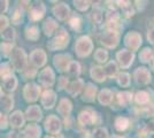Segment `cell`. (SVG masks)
<instances>
[{
  "instance_id": "17",
  "label": "cell",
  "mask_w": 154,
  "mask_h": 138,
  "mask_svg": "<svg viewBox=\"0 0 154 138\" xmlns=\"http://www.w3.org/2000/svg\"><path fill=\"white\" fill-rule=\"evenodd\" d=\"M96 94H97V87L93 84L89 83L86 85V87H85V91H84V94H83V100L86 101V103H92L96 99Z\"/></svg>"
},
{
  "instance_id": "52",
  "label": "cell",
  "mask_w": 154,
  "mask_h": 138,
  "mask_svg": "<svg viewBox=\"0 0 154 138\" xmlns=\"http://www.w3.org/2000/svg\"><path fill=\"white\" fill-rule=\"evenodd\" d=\"M8 138H21L19 136V133L17 132H11L9 133V136H8Z\"/></svg>"
},
{
  "instance_id": "28",
  "label": "cell",
  "mask_w": 154,
  "mask_h": 138,
  "mask_svg": "<svg viewBox=\"0 0 154 138\" xmlns=\"http://www.w3.org/2000/svg\"><path fill=\"white\" fill-rule=\"evenodd\" d=\"M1 107L8 112L14 107V99L11 96H1Z\"/></svg>"
},
{
  "instance_id": "49",
  "label": "cell",
  "mask_w": 154,
  "mask_h": 138,
  "mask_svg": "<svg viewBox=\"0 0 154 138\" xmlns=\"http://www.w3.org/2000/svg\"><path fill=\"white\" fill-rule=\"evenodd\" d=\"M147 131L151 132V133H154V120L149 121L147 123Z\"/></svg>"
},
{
  "instance_id": "46",
  "label": "cell",
  "mask_w": 154,
  "mask_h": 138,
  "mask_svg": "<svg viewBox=\"0 0 154 138\" xmlns=\"http://www.w3.org/2000/svg\"><path fill=\"white\" fill-rule=\"evenodd\" d=\"M93 19L96 23H100L101 22V14L99 11H93Z\"/></svg>"
},
{
  "instance_id": "51",
  "label": "cell",
  "mask_w": 154,
  "mask_h": 138,
  "mask_svg": "<svg viewBox=\"0 0 154 138\" xmlns=\"http://www.w3.org/2000/svg\"><path fill=\"white\" fill-rule=\"evenodd\" d=\"M0 4H1V8H0V9H1V13H5L7 9V4H8V2L5 0V1H1Z\"/></svg>"
},
{
  "instance_id": "48",
  "label": "cell",
  "mask_w": 154,
  "mask_h": 138,
  "mask_svg": "<svg viewBox=\"0 0 154 138\" xmlns=\"http://www.w3.org/2000/svg\"><path fill=\"white\" fill-rule=\"evenodd\" d=\"M0 121H1V129H6V127H7V118H6V115L1 114V118H0Z\"/></svg>"
},
{
  "instance_id": "53",
  "label": "cell",
  "mask_w": 154,
  "mask_h": 138,
  "mask_svg": "<svg viewBox=\"0 0 154 138\" xmlns=\"http://www.w3.org/2000/svg\"><path fill=\"white\" fill-rule=\"evenodd\" d=\"M140 135L138 136L139 138H146V136H147V133H145V131H141V132H139Z\"/></svg>"
},
{
  "instance_id": "3",
  "label": "cell",
  "mask_w": 154,
  "mask_h": 138,
  "mask_svg": "<svg viewBox=\"0 0 154 138\" xmlns=\"http://www.w3.org/2000/svg\"><path fill=\"white\" fill-rule=\"evenodd\" d=\"M12 63L17 72H22L26 67V55L22 48H15L12 52Z\"/></svg>"
},
{
  "instance_id": "2",
  "label": "cell",
  "mask_w": 154,
  "mask_h": 138,
  "mask_svg": "<svg viewBox=\"0 0 154 138\" xmlns=\"http://www.w3.org/2000/svg\"><path fill=\"white\" fill-rule=\"evenodd\" d=\"M93 48V44H92V40L88 37V36H83L81 37L79 39L76 41V45H75V50L78 57H88L91 53Z\"/></svg>"
},
{
  "instance_id": "43",
  "label": "cell",
  "mask_w": 154,
  "mask_h": 138,
  "mask_svg": "<svg viewBox=\"0 0 154 138\" xmlns=\"http://www.w3.org/2000/svg\"><path fill=\"white\" fill-rule=\"evenodd\" d=\"M21 20H22V13H21V11L16 9V11L14 12L13 16H12V21H13L15 24H19Z\"/></svg>"
},
{
  "instance_id": "21",
  "label": "cell",
  "mask_w": 154,
  "mask_h": 138,
  "mask_svg": "<svg viewBox=\"0 0 154 138\" xmlns=\"http://www.w3.org/2000/svg\"><path fill=\"white\" fill-rule=\"evenodd\" d=\"M98 99H99V103L101 105H109L113 100V93L108 89H103V91L99 93Z\"/></svg>"
},
{
  "instance_id": "56",
  "label": "cell",
  "mask_w": 154,
  "mask_h": 138,
  "mask_svg": "<svg viewBox=\"0 0 154 138\" xmlns=\"http://www.w3.org/2000/svg\"><path fill=\"white\" fill-rule=\"evenodd\" d=\"M45 138H53V137H48V136H47V137H45Z\"/></svg>"
},
{
  "instance_id": "32",
  "label": "cell",
  "mask_w": 154,
  "mask_h": 138,
  "mask_svg": "<svg viewBox=\"0 0 154 138\" xmlns=\"http://www.w3.org/2000/svg\"><path fill=\"white\" fill-rule=\"evenodd\" d=\"M148 100H149V96L146 91H139L136 94V101L140 105H145L147 104Z\"/></svg>"
},
{
  "instance_id": "15",
  "label": "cell",
  "mask_w": 154,
  "mask_h": 138,
  "mask_svg": "<svg viewBox=\"0 0 154 138\" xmlns=\"http://www.w3.org/2000/svg\"><path fill=\"white\" fill-rule=\"evenodd\" d=\"M78 121L82 125H89L96 122V114L92 111H83L78 116Z\"/></svg>"
},
{
  "instance_id": "4",
  "label": "cell",
  "mask_w": 154,
  "mask_h": 138,
  "mask_svg": "<svg viewBox=\"0 0 154 138\" xmlns=\"http://www.w3.org/2000/svg\"><path fill=\"white\" fill-rule=\"evenodd\" d=\"M39 93H40V89L37 84L35 83H29L24 86L23 89V96L26 101H36L39 97Z\"/></svg>"
},
{
  "instance_id": "7",
  "label": "cell",
  "mask_w": 154,
  "mask_h": 138,
  "mask_svg": "<svg viewBox=\"0 0 154 138\" xmlns=\"http://www.w3.org/2000/svg\"><path fill=\"white\" fill-rule=\"evenodd\" d=\"M116 58L119 60V63L122 68H128V67L131 66V63L134 62V53H131L130 51H127V50H122L116 54Z\"/></svg>"
},
{
  "instance_id": "14",
  "label": "cell",
  "mask_w": 154,
  "mask_h": 138,
  "mask_svg": "<svg viewBox=\"0 0 154 138\" xmlns=\"http://www.w3.org/2000/svg\"><path fill=\"white\" fill-rule=\"evenodd\" d=\"M45 14V6L43 2H37L36 5H33L30 11V17L33 21L40 20Z\"/></svg>"
},
{
  "instance_id": "42",
  "label": "cell",
  "mask_w": 154,
  "mask_h": 138,
  "mask_svg": "<svg viewBox=\"0 0 154 138\" xmlns=\"http://www.w3.org/2000/svg\"><path fill=\"white\" fill-rule=\"evenodd\" d=\"M70 26L74 30H79L81 29V19L79 17H72L70 20Z\"/></svg>"
},
{
  "instance_id": "5",
  "label": "cell",
  "mask_w": 154,
  "mask_h": 138,
  "mask_svg": "<svg viewBox=\"0 0 154 138\" xmlns=\"http://www.w3.org/2000/svg\"><path fill=\"white\" fill-rule=\"evenodd\" d=\"M71 62V57L69 54H58L54 57L53 59V63L54 66L58 68L60 72H64V70H68V67Z\"/></svg>"
},
{
  "instance_id": "38",
  "label": "cell",
  "mask_w": 154,
  "mask_h": 138,
  "mask_svg": "<svg viewBox=\"0 0 154 138\" xmlns=\"http://www.w3.org/2000/svg\"><path fill=\"white\" fill-rule=\"evenodd\" d=\"M74 4H75V6L78 11H86L89 7H90V1H74Z\"/></svg>"
},
{
  "instance_id": "20",
  "label": "cell",
  "mask_w": 154,
  "mask_h": 138,
  "mask_svg": "<svg viewBox=\"0 0 154 138\" xmlns=\"http://www.w3.org/2000/svg\"><path fill=\"white\" fill-rule=\"evenodd\" d=\"M11 124L13 125L14 128H21L22 125L24 124V116L23 114L20 112V111H16L12 114L11 116Z\"/></svg>"
},
{
  "instance_id": "30",
  "label": "cell",
  "mask_w": 154,
  "mask_h": 138,
  "mask_svg": "<svg viewBox=\"0 0 154 138\" xmlns=\"http://www.w3.org/2000/svg\"><path fill=\"white\" fill-rule=\"evenodd\" d=\"M154 57L153 54V51L151 50V48H148V47H146V48H144L143 51L140 52V55H139V59H140L141 62H144V63H146V62H149L151 60H152V58Z\"/></svg>"
},
{
  "instance_id": "31",
  "label": "cell",
  "mask_w": 154,
  "mask_h": 138,
  "mask_svg": "<svg viewBox=\"0 0 154 138\" xmlns=\"http://www.w3.org/2000/svg\"><path fill=\"white\" fill-rule=\"evenodd\" d=\"M129 125V120L127 118H123V116H120L115 120V128L119 130V131H123L128 128Z\"/></svg>"
},
{
  "instance_id": "19",
  "label": "cell",
  "mask_w": 154,
  "mask_h": 138,
  "mask_svg": "<svg viewBox=\"0 0 154 138\" xmlns=\"http://www.w3.org/2000/svg\"><path fill=\"white\" fill-rule=\"evenodd\" d=\"M58 112L62 116H68L71 112V103L68 99H61L60 104L58 106Z\"/></svg>"
},
{
  "instance_id": "41",
  "label": "cell",
  "mask_w": 154,
  "mask_h": 138,
  "mask_svg": "<svg viewBox=\"0 0 154 138\" xmlns=\"http://www.w3.org/2000/svg\"><path fill=\"white\" fill-rule=\"evenodd\" d=\"M107 20H108V22H110V23H115L116 21L119 20V14H117V12H115V11L108 12V13H107Z\"/></svg>"
},
{
  "instance_id": "50",
  "label": "cell",
  "mask_w": 154,
  "mask_h": 138,
  "mask_svg": "<svg viewBox=\"0 0 154 138\" xmlns=\"http://www.w3.org/2000/svg\"><path fill=\"white\" fill-rule=\"evenodd\" d=\"M148 40H149V41H151V43H153L154 44V29L153 30H149V31H148Z\"/></svg>"
},
{
  "instance_id": "16",
  "label": "cell",
  "mask_w": 154,
  "mask_h": 138,
  "mask_svg": "<svg viewBox=\"0 0 154 138\" xmlns=\"http://www.w3.org/2000/svg\"><path fill=\"white\" fill-rule=\"evenodd\" d=\"M53 13L59 20H66L67 16L69 15V7L66 4H59L53 8Z\"/></svg>"
},
{
  "instance_id": "13",
  "label": "cell",
  "mask_w": 154,
  "mask_h": 138,
  "mask_svg": "<svg viewBox=\"0 0 154 138\" xmlns=\"http://www.w3.org/2000/svg\"><path fill=\"white\" fill-rule=\"evenodd\" d=\"M30 60L36 67H42L46 62V53L43 50H35L30 55Z\"/></svg>"
},
{
  "instance_id": "26",
  "label": "cell",
  "mask_w": 154,
  "mask_h": 138,
  "mask_svg": "<svg viewBox=\"0 0 154 138\" xmlns=\"http://www.w3.org/2000/svg\"><path fill=\"white\" fill-rule=\"evenodd\" d=\"M26 37L30 40H37L39 38V29L36 26H30L26 29Z\"/></svg>"
},
{
  "instance_id": "34",
  "label": "cell",
  "mask_w": 154,
  "mask_h": 138,
  "mask_svg": "<svg viewBox=\"0 0 154 138\" xmlns=\"http://www.w3.org/2000/svg\"><path fill=\"white\" fill-rule=\"evenodd\" d=\"M105 72L108 75L109 77H113L116 72H117V66H116L115 62H113V61L108 62L107 66L105 67Z\"/></svg>"
},
{
  "instance_id": "6",
  "label": "cell",
  "mask_w": 154,
  "mask_h": 138,
  "mask_svg": "<svg viewBox=\"0 0 154 138\" xmlns=\"http://www.w3.org/2000/svg\"><path fill=\"white\" fill-rule=\"evenodd\" d=\"M124 43L129 48L136 51L141 45V36L136 31H131L124 37Z\"/></svg>"
},
{
  "instance_id": "9",
  "label": "cell",
  "mask_w": 154,
  "mask_h": 138,
  "mask_svg": "<svg viewBox=\"0 0 154 138\" xmlns=\"http://www.w3.org/2000/svg\"><path fill=\"white\" fill-rule=\"evenodd\" d=\"M45 129L50 133H58L61 130V122L55 115H51L46 118Z\"/></svg>"
},
{
  "instance_id": "44",
  "label": "cell",
  "mask_w": 154,
  "mask_h": 138,
  "mask_svg": "<svg viewBox=\"0 0 154 138\" xmlns=\"http://www.w3.org/2000/svg\"><path fill=\"white\" fill-rule=\"evenodd\" d=\"M7 26H8V20H7V17L1 15V17H0V30H1V32L5 31V29L7 28Z\"/></svg>"
},
{
  "instance_id": "11",
  "label": "cell",
  "mask_w": 154,
  "mask_h": 138,
  "mask_svg": "<svg viewBox=\"0 0 154 138\" xmlns=\"http://www.w3.org/2000/svg\"><path fill=\"white\" fill-rule=\"evenodd\" d=\"M135 79L138 84H147L151 81V74L147 68L145 67L137 68V70L135 72Z\"/></svg>"
},
{
  "instance_id": "25",
  "label": "cell",
  "mask_w": 154,
  "mask_h": 138,
  "mask_svg": "<svg viewBox=\"0 0 154 138\" xmlns=\"http://www.w3.org/2000/svg\"><path fill=\"white\" fill-rule=\"evenodd\" d=\"M57 26H57L55 21L52 20V19H47L44 22V26H43V29H44V32L46 33V36H52L53 32L55 31Z\"/></svg>"
},
{
  "instance_id": "8",
  "label": "cell",
  "mask_w": 154,
  "mask_h": 138,
  "mask_svg": "<svg viewBox=\"0 0 154 138\" xmlns=\"http://www.w3.org/2000/svg\"><path fill=\"white\" fill-rule=\"evenodd\" d=\"M54 81H55V76H54V72H53V70L50 67L43 69L39 74V82L46 87L53 85Z\"/></svg>"
},
{
  "instance_id": "45",
  "label": "cell",
  "mask_w": 154,
  "mask_h": 138,
  "mask_svg": "<svg viewBox=\"0 0 154 138\" xmlns=\"http://www.w3.org/2000/svg\"><path fill=\"white\" fill-rule=\"evenodd\" d=\"M12 47L13 45H11V44H1V52L4 55H8V53L11 52V50H12Z\"/></svg>"
},
{
  "instance_id": "18",
  "label": "cell",
  "mask_w": 154,
  "mask_h": 138,
  "mask_svg": "<svg viewBox=\"0 0 154 138\" xmlns=\"http://www.w3.org/2000/svg\"><path fill=\"white\" fill-rule=\"evenodd\" d=\"M26 115L29 120H32V121H38V120L42 118V111L39 109L38 106H36V105L30 106V107L26 109Z\"/></svg>"
},
{
  "instance_id": "33",
  "label": "cell",
  "mask_w": 154,
  "mask_h": 138,
  "mask_svg": "<svg viewBox=\"0 0 154 138\" xmlns=\"http://www.w3.org/2000/svg\"><path fill=\"white\" fill-rule=\"evenodd\" d=\"M68 72H69V75L71 76H77V75H79V72H81V66H79V63L76 62V61H72L69 67H68Z\"/></svg>"
},
{
  "instance_id": "24",
  "label": "cell",
  "mask_w": 154,
  "mask_h": 138,
  "mask_svg": "<svg viewBox=\"0 0 154 138\" xmlns=\"http://www.w3.org/2000/svg\"><path fill=\"white\" fill-rule=\"evenodd\" d=\"M83 85H84V82L82 81V79H76V81H74V82L70 84V86L68 87V92H69V94L74 96V97L77 96V94L81 92Z\"/></svg>"
},
{
  "instance_id": "47",
  "label": "cell",
  "mask_w": 154,
  "mask_h": 138,
  "mask_svg": "<svg viewBox=\"0 0 154 138\" xmlns=\"http://www.w3.org/2000/svg\"><path fill=\"white\" fill-rule=\"evenodd\" d=\"M67 84H68V79L66 77H61L60 78V89L62 90L64 87H67Z\"/></svg>"
},
{
  "instance_id": "22",
  "label": "cell",
  "mask_w": 154,
  "mask_h": 138,
  "mask_svg": "<svg viewBox=\"0 0 154 138\" xmlns=\"http://www.w3.org/2000/svg\"><path fill=\"white\" fill-rule=\"evenodd\" d=\"M24 135L26 138H39L40 137V128L37 124L28 125L24 130Z\"/></svg>"
},
{
  "instance_id": "40",
  "label": "cell",
  "mask_w": 154,
  "mask_h": 138,
  "mask_svg": "<svg viewBox=\"0 0 154 138\" xmlns=\"http://www.w3.org/2000/svg\"><path fill=\"white\" fill-rule=\"evenodd\" d=\"M1 36H2V38H4V39L13 40L14 37H15V31H14V29H7L6 31L1 32Z\"/></svg>"
},
{
  "instance_id": "29",
  "label": "cell",
  "mask_w": 154,
  "mask_h": 138,
  "mask_svg": "<svg viewBox=\"0 0 154 138\" xmlns=\"http://www.w3.org/2000/svg\"><path fill=\"white\" fill-rule=\"evenodd\" d=\"M131 99H132V94H131L130 92L123 91V92H120V93L117 94V100H119V103L122 106L128 105L129 103L131 101Z\"/></svg>"
},
{
  "instance_id": "39",
  "label": "cell",
  "mask_w": 154,
  "mask_h": 138,
  "mask_svg": "<svg viewBox=\"0 0 154 138\" xmlns=\"http://www.w3.org/2000/svg\"><path fill=\"white\" fill-rule=\"evenodd\" d=\"M11 76V68L8 63H2L1 65V78H7Z\"/></svg>"
},
{
  "instance_id": "12",
  "label": "cell",
  "mask_w": 154,
  "mask_h": 138,
  "mask_svg": "<svg viewBox=\"0 0 154 138\" xmlns=\"http://www.w3.org/2000/svg\"><path fill=\"white\" fill-rule=\"evenodd\" d=\"M57 101V94L55 92L52 90H47L43 93L42 96V105L44 106L45 108H52L53 106L55 105Z\"/></svg>"
},
{
  "instance_id": "27",
  "label": "cell",
  "mask_w": 154,
  "mask_h": 138,
  "mask_svg": "<svg viewBox=\"0 0 154 138\" xmlns=\"http://www.w3.org/2000/svg\"><path fill=\"white\" fill-rule=\"evenodd\" d=\"M17 86V79L14 76H9L7 78L4 79V87L7 91H14Z\"/></svg>"
},
{
  "instance_id": "35",
  "label": "cell",
  "mask_w": 154,
  "mask_h": 138,
  "mask_svg": "<svg viewBox=\"0 0 154 138\" xmlns=\"http://www.w3.org/2000/svg\"><path fill=\"white\" fill-rule=\"evenodd\" d=\"M94 58L99 62H106L107 58H108V53H107V51L103 50V48H99V50H97L96 54H94Z\"/></svg>"
},
{
  "instance_id": "23",
  "label": "cell",
  "mask_w": 154,
  "mask_h": 138,
  "mask_svg": "<svg viewBox=\"0 0 154 138\" xmlns=\"http://www.w3.org/2000/svg\"><path fill=\"white\" fill-rule=\"evenodd\" d=\"M91 77L97 82H103L106 79V74L101 67H93L91 69Z\"/></svg>"
},
{
  "instance_id": "1",
  "label": "cell",
  "mask_w": 154,
  "mask_h": 138,
  "mask_svg": "<svg viewBox=\"0 0 154 138\" xmlns=\"http://www.w3.org/2000/svg\"><path fill=\"white\" fill-rule=\"evenodd\" d=\"M69 43V35L64 31L63 29H60L58 35L50 41V44H47L50 50H62Z\"/></svg>"
},
{
  "instance_id": "55",
  "label": "cell",
  "mask_w": 154,
  "mask_h": 138,
  "mask_svg": "<svg viewBox=\"0 0 154 138\" xmlns=\"http://www.w3.org/2000/svg\"><path fill=\"white\" fill-rule=\"evenodd\" d=\"M112 138H123V137H121V136H113Z\"/></svg>"
},
{
  "instance_id": "37",
  "label": "cell",
  "mask_w": 154,
  "mask_h": 138,
  "mask_svg": "<svg viewBox=\"0 0 154 138\" xmlns=\"http://www.w3.org/2000/svg\"><path fill=\"white\" fill-rule=\"evenodd\" d=\"M92 138H108V132L103 128H97L92 133Z\"/></svg>"
},
{
  "instance_id": "10",
  "label": "cell",
  "mask_w": 154,
  "mask_h": 138,
  "mask_svg": "<svg viewBox=\"0 0 154 138\" xmlns=\"http://www.w3.org/2000/svg\"><path fill=\"white\" fill-rule=\"evenodd\" d=\"M101 43L107 47H115L119 44V35L114 30H108L103 35L101 38Z\"/></svg>"
},
{
  "instance_id": "36",
  "label": "cell",
  "mask_w": 154,
  "mask_h": 138,
  "mask_svg": "<svg viewBox=\"0 0 154 138\" xmlns=\"http://www.w3.org/2000/svg\"><path fill=\"white\" fill-rule=\"evenodd\" d=\"M117 82L121 86H128L130 84V76L127 72H122L119 75V78H117Z\"/></svg>"
},
{
  "instance_id": "54",
  "label": "cell",
  "mask_w": 154,
  "mask_h": 138,
  "mask_svg": "<svg viewBox=\"0 0 154 138\" xmlns=\"http://www.w3.org/2000/svg\"><path fill=\"white\" fill-rule=\"evenodd\" d=\"M152 68L154 69V57H153V60H152Z\"/></svg>"
}]
</instances>
